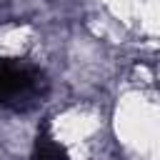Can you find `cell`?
I'll return each instance as SVG.
<instances>
[{
  "mask_svg": "<svg viewBox=\"0 0 160 160\" xmlns=\"http://www.w3.org/2000/svg\"><path fill=\"white\" fill-rule=\"evenodd\" d=\"M42 72L18 60L0 62V105H20L22 100L40 92Z\"/></svg>",
  "mask_w": 160,
  "mask_h": 160,
  "instance_id": "obj_1",
  "label": "cell"
},
{
  "mask_svg": "<svg viewBox=\"0 0 160 160\" xmlns=\"http://www.w3.org/2000/svg\"><path fill=\"white\" fill-rule=\"evenodd\" d=\"M30 160H70L68 158V150L52 140L48 125H42L38 130V138H35V145H32V155Z\"/></svg>",
  "mask_w": 160,
  "mask_h": 160,
  "instance_id": "obj_2",
  "label": "cell"
}]
</instances>
